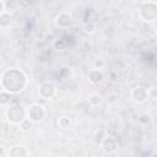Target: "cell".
<instances>
[{"label":"cell","mask_w":157,"mask_h":157,"mask_svg":"<svg viewBox=\"0 0 157 157\" xmlns=\"http://www.w3.org/2000/svg\"><path fill=\"white\" fill-rule=\"evenodd\" d=\"M74 20H72V16L67 12H60L56 17H55V25L60 28H67L72 25Z\"/></svg>","instance_id":"cell-7"},{"label":"cell","mask_w":157,"mask_h":157,"mask_svg":"<svg viewBox=\"0 0 157 157\" xmlns=\"http://www.w3.org/2000/svg\"><path fill=\"white\" fill-rule=\"evenodd\" d=\"M103 65H104V61H102V60H96L94 61V67L96 69H99L101 70L103 67Z\"/></svg>","instance_id":"cell-19"},{"label":"cell","mask_w":157,"mask_h":157,"mask_svg":"<svg viewBox=\"0 0 157 157\" xmlns=\"http://www.w3.org/2000/svg\"><path fill=\"white\" fill-rule=\"evenodd\" d=\"M12 21V15L10 13V11H4L2 13H0V27L1 28H6L10 26Z\"/></svg>","instance_id":"cell-11"},{"label":"cell","mask_w":157,"mask_h":157,"mask_svg":"<svg viewBox=\"0 0 157 157\" xmlns=\"http://www.w3.org/2000/svg\"><path fill=\"white\" fill-rule=\"evenodd\" d=\"M27 118H29L33 123H40L45 117V109L42 104H32L27 112Z\"/></svg>","instance_id":"cell-4"},{"label":"cell","mask_w":157,"mask_h":157,"mask_svg":"<svg viewBox=\"0 0 157 157\" xmlns=\"http://www.w3.org/2000/svg\"><path fill=\"white\" fill-rule=\"evenodd\" d=\"M32 124H33V121H32L29 118H26L18 126H20V129H21L22 131H29V129L32 128Z\"/></svg>","instance_id":"cell-15"},{"label":"cell","mask_w":157,"mask_h":157,"mask_svg":"<svg viewBox=\"0 0 157 157\" xmlns=\"http://www.w3.org/2000/svg\"><path fill=\"white\" fill-rule=\"evenodd\" d=\"M11 96H12L11 93H9V92L1 90V93H0V103H1V105H6L7 103H10Z\"/></svg>","instance_id":"cell-14"},{"label":"cell","mask_w":157,"mask_h":157,"mask_svg":"<svg viewBox=\"0 0 157 157\" xmlns=\"http://www.w3.org/2000/svg\"><path fill=\"white\" fill-rule=\"evenodd\" d=\"M87 102L91 104V105H98V104H101L102 103V97L99 96V94H90L88 97H87Z\"/></svg>","instance_id":"cell-13"},{"label":"cell","mask_w":157,"mask_h":157,"mask_svg":"<svg viewBox=\"0 0 157 157\" xmlns=\"http://www.w3.org/2000/svg\"><path fill=\"white\" fill-rule=\"evenodd\" d=\"M70 125H71V120H70L69 117L63 115V117H60V118L58 119V126H59V128H61V129H67V128H70Z\"/></svg>","instance_id":"cell-12"},{"label":"cell","mask_w":157,"mask_h":157,"mask_svg":"<svg viewBox=\"0 0 157 157\" xmlns=\"http://www.w3.org/2000/svg\"><path fill=\"white\" fill-rule=\"evenodd\" d=\"M28 152L23 146H12L7 150V157H27Z\"/></svg>","instance_id":"cell-9"},{"label":"cell","mask_w":157,"mask_h":157,"mask_svg":"<svg viewBox=\"0 0 157 157\" xmlns=\"http://www.w3.org/2000/svg\"><path fill=\"white\" fill-rule=\"evenodd\" d=\"M101 146H102V150H103L104 152L112 153V152H114V151L118 148V142H117V140H115L114 137L105 136V137L103 139Z\"/></svg>","instance_id":"cell-8"},{"label":"cell","mask_w":157,"mask_h":157,"mask_svg":"<svg viewBox=\"0 0 157 157\" xmlns=\"http://www.w3.org/2000/svg\"><path fill=\"white\" fill-rule=\"evenodd\" d=\"M55 92H56V87L50 81H45V82L40 83L39 90H38L39 97H42L43 99H50V98H53L54 94H55Z\"/></svg>","instance_id":"cell-5"},{"label":"cell","mask_w":157,"mask_h":157,"mask_svg":"<svg viewBox=\"0 0 157 157\" xmlns=\"http://www.w3.org/2000/svg\"><path fill=\"white\" fill-rule=\"evenodd\" d=\"M94 29H96V26H94L92 22H88V23L85 25V31H86V32L92 33V32H94Z\"/></svg>","instance_id":"cell-17"},{"label":"cell","mask_w":157,"mask_h":157,"mask_svg":"<svg viewBox=\"0 0 157 157\" xmlns=\"http://www.w3.org/2000/svg\"><path fill=\"white\" fill-rule=\"evenodd\" d=\"M54 48L58 49V50H59V49H64V48H65V43H64L61 39H58V40L54 42Z\"/></svg>","instance_id":"cell-18"},{"label":"cell","mask_w":157,"mask_h":157,"mask_svg":"<svg viewBox=\"0 0 157 157\" xmlns=\"http://www.w3.org/2000/svg\"><path fill=\"white\" fill-rule=\"evenodd\" d=\"M147 96L151 99H157V87L152 86V87L147 88Z\"/></svg>","instance_id":"cell-16"},{"label":"cell","mask_w":157,"mask_h":157,"mask_svg":"<svg viewBox=\"0 0 157 157\" xmlns=\"http://www.w3.org/2000/svg\"><path fill=\"white\" fill-rule=\"evenodd\" d=\"M131 99L136 103H144L148 96H147V88L142 87V86H135L132 90H131Z\"/></svg>","instance_id":"cell-6"},{"label":"cell","mask_w":157,"mask_h":157,"mask_svg":"<svg viewBox=\"0 0 157 157\" xmlns=\"http://www.w3.org/2000/svg\"><path fill=\"white\" fill-rule=\"evenodd\" d=\"M27 86L26 74L16 67L7 69L1 74V88L11 94L22 92Z\"/></svg>","instance_id":"cell-1"},{"label":"cell","mask_w":157,"mask_h":157,"mask_svg":"<svg viewBox=\"0 0 157 157\" xmlns=\"http://www.w3.org/2000/svg\"><path fill=\"white\" fill-rule=\"evenodd\" d=\"M6 119L12 125H20L26 119V110L21 104H12L6 110Z\"/></svg>","instance_id":"cell-2"},{"label":"cell","mask_w":157,"mask_h":157,"mask_svg":"<svg viewBox=\"0 0 157 157\" xmlns=\"http://www.w3.org/2000/svg\"><path fill=\"white\" fill-rule=\"evenodd\" d=\"M140 17L144 21H156L157 20V1H144L139 10Z\"/></svg>","instance_id":"cell-3"},{"label":"cell","mask_w":157,"mask_h":157,"mask_svg":"<svg viewBox=\"0 0 157 157\" xmlns=\"http://www.w3.org/2000/svg\"><path fill=\"white\" fill-rule=\"evenodd\" d=\"M102 80H103V72H102V70L93 67L92 70L88 71V81L90 82H92V83H99V82H102Z\"/></svg>","instance_id":"cell-10"}]
</instances>
